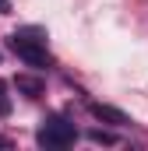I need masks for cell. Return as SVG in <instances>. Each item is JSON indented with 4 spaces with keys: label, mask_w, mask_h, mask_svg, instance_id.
<instances>
[{
    "label": "cell",
    "mask_w": 148,
    "mask_h": 151,
    "mask_svg": "<svg viewBox=\"0 0 148 151\" xmlns=\"http://www.w3.org/2000/svg\"><path fill=\"white\" fill-rule=\"evenodd\" d=\"M74 141H78V127L67 116H46L39 134H36V144L49 148V151H64V148H71Z\"/></svg>",
    "instance_id": "2"
},
{
    "label": "cell",
    "mask_w": 148,
    "mask_h": 151,
    "mask_svg": "<svg viewBox=\"0 0 148 151\" xmlns=\"http://www.w3.org/2000/svg\"><path fill=\"white\" fill-rule=\"evenodd\" d=\"M18 91H25V95H28V99H36L39 91H42V81H39V77H18Z\"/></svg>",
    "instance_id": "4"
},
{
    "label": "cell",
    "mask_w": 148,
    "mask_h": 151,
    "mask_svg": "<svg viewBox=\"0 0 148 151\" xmlns=\"http://www.w3.org/2000/svg\"><path fill=\"white\" fill-rule=\"evenodd\" d=\"M7 46H11V53H14L25 67H32V70H46V67L53 63L49 46H46V32H42V28H36V25L11 32Z\"/></svg>",
    "instance_id": "1"
},
{
    "label": "cell",
    "mask_w": 148,
    "mask_h": 151,
    "mask_svg": "<svg viewBox=\"0 0 148 151\" xmlns=\"http://www.w3.org/2000/svg\"><path fill=\"white\" fill-rule=\"evenodd\" d=\"M88 137H92L95 144H116V137H113V134H106V130H92Z\"/></svg>",
    "instance_id": "5"
},
{
    "label": "cell",
    "mask_w": 148,
    "mask_h": 151,
    "mask_svg": "<svg viewBox=\"0 0 148 151\" xmlns=\"http://www.w3.org/2000/svg\"><path fill=\"white\" fill-rule=\"evenodd\" d=\"M92 113L99 116V119H113V127H123V123H131V119L120 113V109H110V106H92Z\"/></svg>",
    "instance_id": "3"
},
{
    "label": "cell",
    "mask_w": 148,
    "mask_h": 151,
    "mask_svg": "<svg viewBox=\"0 0 148 151\" xmlns=\"http://www.w3.org/2000/svg\"><path fill=\"white\" fill-rule=\"evenodd\" d=\"M11 113V99H7V84L0 81V116H7Z\"/></svg>",
    "instance_id": "6"
},
{
    "label": "cell",
    "mask_w": 148,
    "mask_h": 151,
    "mask_svg": "<svg viewBox=\"0 0 148 151\" xmlns=\"http://www.w3.org/2000/svg\"><path fill=\"white\" fill-rule=\"evenodd\" d=\"M11 11V0H0V14H7Z\"/></svg>",
    "instance_id": "7"
}]
</instances>
